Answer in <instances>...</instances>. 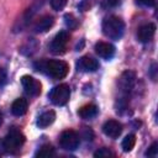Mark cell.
<instances>
[{"label": "cell", "mask_w": 158, "mask_h": 158, "mask_svg": "<svg viewBox=\"0 0 158 158\" xmlns=\"http://www.w3.org/2000/svg\"><path fill=\"white\" fill-rule=\"evenodd\" d=\"M36 67L38 68L37 70L44 72L46 74L51 75L54 79H63L67 77V74L69 72V65L65 62L57 60V59H51V60L36 63Z\"/></svg>", "instance_id": "6da1fadb"}, {"label": "cell", "mask_w": 158, "mask_h": 158, "mask_svg": "<svg viewBox=\"0 0 158 158\" xmlns=\"http://www.w3.org/2000/svg\"><path fill=\"white\" fill-rule=\"evenodd\" d=\"M102 32L111 40H120L125 32V23L117 16H109L102 21Z\"/></svg>", "instance_id": "7a4b0ae2"}, {"label": "cell", "mask_w": 158, "mask_h": 158, "mask_svg": "<svg viewBox=\"0 0 158 158\" xmlns=\"http://www.w3.org/2000/svg\"><path fill=\"white\" fill-rule=\"evenodd\" d=\"M25 143L23 133L17 128H11L2 139V148L9 153H16Z\"/></svg>", "instance_id": "3957f363"}, {"label": "cell", "mask_w": 158, "mask_h": 158, "mask_svg": "<svg viewBox=\"0 0 158 158\" xmlns=\"http://www.w3.org/2000/svg\"><path fill=\"white\" fill-rule=\"evenodd\" d=\"M49 99L51 101L57 105V106H63L65 105L69 99H70V88L68 84H59L54 86L51 93H49Z\"/></svg>", "instance_id": "277c9868"}, {"label": "cell", "mask_w": 158, "mask_h": 158, "mask_svg": "<svg viewBox=\"0 0 158 158\" xmlns=\"http://www.w3.org/2000/svg\"><path fill=\"white\" fill-rule=\"evenodd\" d=\"M79 136L75 131L73 130H65L60 133V137H59V144L63 149L65 151H74L78 148L79 146Z\"/></svg>", "instance_id": "5b68a950"}, {"label": "cell", "mask_w": 158, "mask_h": 158, "mask_svg": "<svg viewBox=\"0 0 158 158\" xmlns=\"http://www.w3.org/2000/svg\"><path fill=\"white\" fill-rule=\"evenodd\" d=\"M69 42V33L67 31L58 32L49 44V49L53 54H63L67 49V44Z\"/></svg>", "instance_id": "8992f818"}, {"label": "cell", "mask_w": 158, "mask_h": 158, "mask_svg": "<svg viewBox=\"0 0 158 158\" xmlns=\"http://www.w3.org/2000/svg\"><path fill=\"white\" fill-rule=\"evenodd\" d=\"M21 84H22V88L25 89V91L30 96H38L41 94L42 85L33 77H31V75H23L21 78Z\"/></svg>", "instance_id": "52a82bcc"}, {"label": "cell", "mask_w": 158, "mask_h": 158, "mask_svg": "<svg viewBox=\"0 0 158 158\" xmlns=\"http://www.w3.org/2000/svg\"><path fill=\"white\" fill-rule=\"evenodd\" d=\"M135 80H136V75L133 72H131V70L123 72L118 79V86H120L121 91L125 94H128L135 85Z\"/></svg>", "instance_id": "ba28073f"}, {"label": "cell", "mask_w": 158, "mask_h": 158, "mask_svg": "<svg viewBox=\"0 0 158 158\" xmlns=\"http://www.w3.org/2000/svg\"><path fill=\"white\" fill-rule=\"evenodd\" d=\"M154 33H156V25L149 22V23L139 26V28L137 31V37H138L139 42L147 43V42H149L153 38Z\"/></svg>", "instance_id": "9c48e42d"}, {"label": "cell", "mask_w": 158, "mask_h": 158, "mask_svg": "<svg viewBox=\"0 0 158 158\" xmlns=\"http://www.w3.org/2000/svg\"><path fill=\"white\" fill-rule=\"evenodd\" d=\"M77 67L79 70L81 72H85V73H89V72H95L99 69V62L96 59H94L93 57H89V56H84L81 57L78 63H77Z\"/></svg>", "instance_id": "30bf717a"}, {"label": "cell", "mask_w": 158, "mask_h": 158, "mask_svg": "<svg viewBox=\"0 0 158 158\" xmlns=\"http://www.w3.org/2000/svg\"><path fill=\"white\" fill-rule=\"evenodd\" d=\"M102 131L107 137L117 138L122 132V125L116 120H109L104 123Z\"/></svg>", "instance_id": "8fae6325"}, {"label": "cell", "mask_w": 158, "mask_h": 158, "mask_svg": "<svg viewBox=\"0 0 158 158\" xmlns=\"http://www.w3.org/2000/svg\"><path fill=\"white\" fill-rule=\"evenodd\" d=\"M95 52L104 59H111L115 54V47L107 42H98L95 44Z\"/></svg>", "instance_id": "7c38bea8"}, {"label": "cell", "mask_w": 158, "mask_h": 158, "mask_svg": "<svg viewBox=\"0 0 158 158\" xmlns=\"http://www.w3.org/2000/svg\"><path fill=\"white\" fill-rule=\"evenodd\" d=\"M27 107H28L27 100L23 99V98H19V99H16L12 102V105H11V112L15 116H22V115H25L27 112Z\"/></svg>", "instance_id": "4fadbf2b"}, {"label": "cell", "mask_w": 158, "mask_h": 158, "mask_svg": "<svg viewBox=\"0 0 158 158\" xmlns=\"http://www.w3.org/2000/svg\"><path fill=\"white\" fill-rule=\"evenodd\" d=\"M56 120V112L53 110L49 111H44L43 114H41L37 118V126L40 128H46L49 125H52Z\"/></svg>", "instance_id": "5bb4252c"}, {"label": "cell", "mask_w": 158, "mask_h": 158, "mask_svg": "<svg viewBox=\"0 0 158 158\" xmlns=\"http://www.w3.org/2000/svg\"><path fill=\"white\" fill-rule=\"evenodd\" d=\"M54 23V19L53 16L51 15H46V16H42L35 25V30L37 32H47Z\"/></svg>", "instance_id": "9a60e30c"}, {"label": "cell", "mask_w": 158, "mask_h": 158, "mask_svg": "<svg viewBox=\"0 0 158 158\" xmlns=\"http://www.w3.org/2000/svg\"><path fill=\"white\" fill-rule=\"evenodd\" d=\"M99 112V109L96 105L94 104H88L85 106H83L79 111H78V115L83 118V120H90V118H94Z\"/></svg>", "instance_id": "2e32d148"}, {"label": "cell", "mask_w": 158, "mask_h": 158, "mask_svg": "<svg viewBox=\"0 0 158 158\" xmlns=\"http://www.w3.org/2000/svg\"><path fill=\"white\" fill-rule=\"evenodd\" d=\"M135 144H136V136L132 135V133H130V135H127V136L122 139L121 147H122L123 152H131L132 148L135 147Z\"/></svg>", "instance_id": "e0dca14e"}, {"label": "cell", "mask_w": 158, "mask_h": 158, "mask_svg": "<svg viewBox=\"0 0 158 158\" xmlns=\"http://www.w3.org/2000/svg\"><path fill=\"white\" fill-rule=\"evenodd\" d=\"M36 157H40V158H49V157H53L54 156V148L49 144H44L42 146L41 148H38V151L35 153Z\"/></svg>", "instance_id": "ac0fdd59"}, {"label": "cell", "mask_w": 158, "mask_h": 158, "mask_svg": "<svg viewBox=\"0 0 158 158\" xmlns=\"http://www.w3.org/2000/svg\"><path fill=\"white\" fill-rule=\"evenodd\" d=\"M94 157H99V158H109V157H114V153L109 149V148H100L94 153Z\"/></svg>", "instance_id": "d6986e66"}, {"label": "cell", "mask_w": 158, "mask_h": 158, "mask_svg": "<svg viewBox=\"0 0 158 158\" xmlns=\"http://www.w3.org/2000/svg\"><path fill=\"white\" fill-rule=\"evenodd\" d=\"M64 22H65L67 27H69V28H75L77 25H78L75 17H74L72 14H65V15H64Z\"/></svg>", "instance_id": "ffe728a7"}, {"label": "cell", "mask_w": 158, "mask_h": 158, "mask_svg": "<svg viewBox=\"0 0 158 158\" xmlns=\"http://www.w3.org/2000/svg\"><path fill=\"white\" fill-rule=\"evenodd\" d=\"M67 5V0H51V6L53 10H62Z\"/></svg>", "instance_id": "44dd1931"}, {"label": "cell", "mask_w": 158, "mask_h": 158, "mask_svg": "<svg viewBox=\"0 0 158 158\" xmlns=\"http://www.w3.org/2000/svg\"><path fill=\"white\" fill-rule=\"evenodd\" d=\"M157 154H158V143L157 142H153L151 144V147L147 149L146 156H148V157H156Z\"/></svg>", "instance_id": "7402d4cb"}, {"label": "cell", "mask_w": 158, "mask_h": 158, "mask_svg": "<svg viewBox=\"0 0 158 158\" xmlns=\"http://www.w3.org/2000/svg\"><path fill=\"white\" fill-rule=\"evenodd\" d=\"M105 7H116L121 4V0H102Z\"/></svg>", "instance_id": "603a6c76"}, {"label": "cell", "mask_w": 158, "mask_h": 158, "mask_svg": "<svg viewBox=\"0 0 158 158\" xmlns=\"http://www.w3.org/2000/svg\"><path fill=\"white\" fill-rule=\"evenodd\" d=\"M136 1L143 6H147V7H152L156 4V0H136Z\"/></svg>", "instance_id": "cb8c5ba5"}, {"label": "cell", "mask_w": 158, "mask_h": 158, "mask_svg": "<svg viewBox=\"0 0 158 158\" xmlns=\"http://www.w3.org/2000/svg\"><path fill=\"white\" fill-rule=\"evenodd\" d=\"M156 72H157V64H156V63H153V64H152V67H151V69H149V75H151L152 80H156V78H157Z\"/></svg>", "instance_id": "d4e9b609"}, {"label": "cell", "mask_w": 158, "mask_h": 158, "mask_svg": "<svg viewBox=\"0 0 158 158\" xmlns=\"http://www.w3.org/2000/svg\"><path fill=\"white\" fill-rule=\"evenodd\" d=\"M6 81V73L0 68V85H2Z\"/></svg>", "instance_id": "484cf974"}, {"label": "cell", "mask_w": 158, "mask_h": 158, "mask_svg": "<svg viewBox=\"0 0 158 158\" xmlns=\"http://www.w3.org/2000/svg\"><path fill=\"white\" fill-rule=\"evenodd\" d=\"M1 121H2V116H1V114H0V123H1Z\"/></svg>", "instance_id": "4316f807"}]
</instances>
